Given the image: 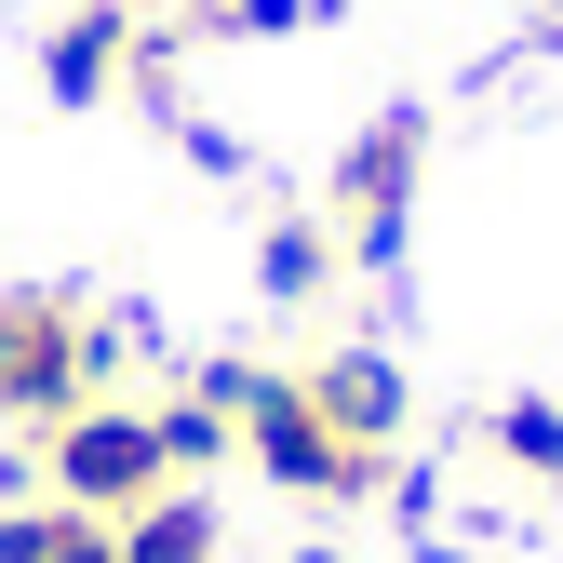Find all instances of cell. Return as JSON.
Returning <instances> with one entry per match:
<instances>
[{
  "mask_svg": "<svg viewBox=\"0 0 563 563\" xmlns=\"http://www.w3.org/2000/svg\"><path fill=\"white\" fill-rule=\"evenodd\" d=\"M162 363L148 309H95L81 282H0V416L54 430L67 402H134V376Z\"/></svg>",
  "mask_w": 563,
  "mask_h": 563,
  "instance_id": "6da1fadb",
  "label": "cell"
},
{
  "mask_svg": "<svg viewBox=\"0 0 563 563\" xmlns=\"http://www.w3.org/2000/svg\"><path fill=\"white\" fill-rule=\"evenodd\" d=\"M188 389H216V402H229L242 470L282 483V497H309V510H363V497H389V470H376L363 443H335V416L309 402L296 363H188Z\"/></svg>",
  "mask_w": 563,
  "mask_h": 563,
  "instance_id": "7a4b0ae2",
  "label": "cell"
},
{
  "mask_svg": "<svg viewBox=\"0 0 563 563\" xmlns=\"http://www.w3.org/2000/svg\"><path fill=\"white\" fill-rule=\"evenodd\" d=\"M14 443H27V470H41V497L95 510V523L148 510V497H175V470H162V430H148V389H134V402H67L54 430H14Z\"/></svg>",
  "mask_w": 563,
  "mask_h": 563,
  "instance_id": "3957f363",
  "label": "cell"
},
{
  "mask_svg": "<svg viewBox=\"0 0 563 563\" xmlns=\"http://www.w3.org/2000/svg\"><path fill=\"white\" fill-rule=\"evenodd\" d=\"M416 188H430V108H376V121L335 148V175H322L335 255H349V268H389L402 229H416Z\"/></svg>",
  "mask_w": 563,
  "mask_h": 563,
  "instance_id": "277c9868",
  "label": "cell"
},
{
  "mask_svg": "<svg viewBox=\"0 0 563 563\" xmlns=\"http://www.w3.org/2000/svg\"><path fill=\"white\" fill-rule=\"evenodd\" d=\"M296 376H309V402L335 416V443H363L376 470H402V430H416V376L389 363L376 335H322Z\"/></svg>",
  "mask_w": 563,
  "mask_h": 563,
  "instance_id": "5b68a950",
  "label": "cell"
},
{
  "mask_svg": "<svg viewBox=\"0 0 563 563\" xmlns=\"http://www.w3.org/2000/svg\"><path fill=\"white\" fill-rule=\"evenodd\" d=\"M134 41H148V0H67L41 27V81L67 108H108V95H134Z\"/></svg>",
  "mask_w": 563,
  "mask_h": 563,
  "instance_id": "8992f818",
  "label": "cell"
},
{
  "mask_svg": "<svg viewBox=\"0 0 563 563\" xmlns=\"http://www.w3.org/2000/svg\"><path fill=\"white\" fill-rule=\"evenodd\" d=\"M335 268H349V255H335V229H322V201H282V216L255 229V296H268V309H322Z\"/></svg>",
  "mask_w": 563,
  "mask_h": 563,
  "instance_id": "52a82bcc",
  "label": "cell"
},
{
  "mask_svg": "<svg viewBox=\"0 0 563 563\" xmlns=\"http://www.w3.org/2000/svg\"><path fill=\"white\" fill-rule=\"evenodd\" d=\"M483 456H497L510 483H537V497H563V389H510V402H483Z\"/></svg>",
  "mask_w": 563,
  "mask_h": 563,
  "instance_id": "ba28073f",
  "label": "cell"
},
{
  "mask_svg": "<svg viewBox=\"0 0 563 563\" xmlns=\"http://www.w3.org/2000/svg\"><path fill=\"white\" fill-rule=\"evenodd\" d=\"M121 563H229V523H216V497H201V483H175V497L121 510Z\"/></svg>",
  "mask_w": 563,
  "mask_h": 563,
  "instance_id": "9c48e42d",
  "label": "cell"
},
{
  "mask_svg": "<svg viewBox=\"0 0 563 563\" xmlns=\"http://www.w3.org/2000/svg\"><path fill=\"white\" fill-rule=\"evenodd\" d=\"M0 563H121V523L67 510V497H14L0 510Z\"/></svg>",
  "mask_w": 563,
  "mask_h": 563,
  "instance_id": "30bf717a",
  "label": "cell"
},
{
  "mask_svg": "<svg viewBox=\"0 0 563 563\" xmlns=\"http://www.w3.org/2000/svg\"><path fill=\"white\" fill-rule=\"evenodd\" d=\"M282 563H349V550H282Z\"/></svg>",
  "mask_w": 563,
  "mask_h": 563,
  "instance_id": "8fae6325",
  "label": "cell"
},
{
  "mask_svg": "<svg viewBox=\"0 0 563 563\" xmlns=\"http://www.w3.org/2000/svg\"><path fill=\"white\" fill-rule=\"evenodd\" d=\"M537 14H563V0H537Z\"/></svg>",
  "mask_w": 563,
  "mask_h": 563,
  "instance_id": "7c38bea8",
  "label": "cell"
}]
</instances>
